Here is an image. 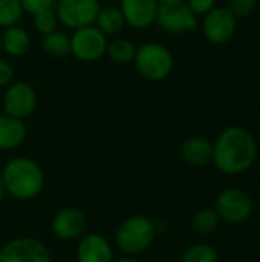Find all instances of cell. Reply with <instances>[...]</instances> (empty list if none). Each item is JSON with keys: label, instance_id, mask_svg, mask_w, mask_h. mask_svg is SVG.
Wrapping results in <instances>:
<instances>
[{"label": "cell", "instance_id": "1", "mask_svg": "<svg viewBox=\"0 0 260 262\" xmlns=\"http://www.w3.org/2000/svg\"><path fill=\"white\" fill-rule=\"evenodd\" d=\"M257 150V141L248 129L228 126L213 141L211 163L225 175H239L254 166Z\"/></svg>", "mask_w": 260, "mask_h": 262}, {"label": "cell", "instance_id": "2", "mask_svg": "<svg viewBox=\"0 0 260 262\" xmlns=\"http://www.w3.org/2000/svg\"><path fill=\"white\" fill-rule=\"evenodd\" d=\"M0 173L6 195L17 201H32L44 189V172L41 166L29 157L9 158Z\"/></svg>", "mask_w": 260, "mask_h": 262}, {"label": "cell", "instance_id": "3", "mask_svg": "<svg viewBox=\"0 0 260 262\" xmlns=\"http://www.w3.org/2000/svg\"><path fill=\"white\" fill-rule=\"evenodd\" d=\"M158 235V224L146 215H132L121 221L115 232V246L124 256H139L147 252Z\"/></svg>", "mask_w": 260, "mask_h": 262}, {"label": "cell", "instance_id": "4", "mask_svg": "<svg viewBox=\"0 0 260 262\" xmlns=\"http://www.w3.org/2000/svg\"><path fill=\"white\" fill-rule=\"evenodd\" d=\"M133 64L138 74L149 81H162L173 71L172 52L158 41H147L136 48Z\"/></svg>", "mask_w": 260, "mask_h": 262}, {"label": "cell", "instance_id": "5", "mask_svg": "<svg viewBox=\"0 0 260 262\" xmlns=\"http://www.w3.org/2000/svg\"><path fill=\"white\" fill-rule=\"evenodd\" d=\"M213 209L216 210L221 221L228 224H242L251 218L254 203L251 196L242 189L230 187L216 196Z\"/></svg>", "mask_w": 260, "mask_h": 262}, {"label": "cell", "instance_id": "6", "mask_svg": "<svg viewBox=\"0 0 260 262\" xmlns=\"http://www.w3.org/2000/svg\"><path fill=\"white\" fill-rule=\"evenodd\" d=\"M0 262H52V255L38 238L17 236L0 249Z\"/></svg>", "mask_w": 260, "mask_h": 262}, {"label": "cell", "instance_id": "7", "mask_svg": "<svg viewBox=\"0 0 260 262\" xmlns=\"http://www.w3.org/2000/svg\"><path fill=\"white\" fill-rule=\"evenodd\" d=\"M107 43V37L95 25L80 28L70 35V54L80 61L93 63L106 54Z\"/></svg>", "mask_w": 260, "mask_h": 262}, {"label": "cell", "instance_id": "8", "mask_svg": "<svg viewBox=\"0 0 260 262\" xmlns=\"http://www.w3.org/2000/svg\"><path fill=\"white\" fill-rule=\"evenodd\" d=\"M100 9V0H58L55 14L60 23L75 31L95 25Z\"/></svg>", "mask_w": 260, "mask_h": 262}, {"label": "cell", "instance_id": "9", "mask_svg": "<svg viewBox=\"0 0 260 262\" xmlns=\"http://www.w3.org/2000/svg\"><path fill=\"white\" fill-rule=\"evenodd\" d=\"M2 104L3 114L25 121L37 107V92L26 81H12L5 88Z\"/></svg>", "mask_w": 260, "mask_h": 262}, {"label": "cell", "instance_id": "10", "mask_svg": "<svg viewBox=\"0 0 260 262\" xmlns=\"http://www.w3.org/2000/svg\"><path fill=\"white\" fill-rule=\"evenodd\" d=\"M238 29V18L228 6H215L204 15L202 34L211 45H225Z\"/></svg>", "mask_w": 260, "mask_h": 262}, {"label": "cell", "instance_id": "11", "mask_svg": "<svg viewBox=\"0 0 260 262\" xmlns=\"http://www.w3.org/2000/svg\"><path fill=\"white\" fill-rule=\"evenodd\" d=\"M162 31L170 34L190 32L198 28V15L187 6L185 2L175 5H159L156 21Z\"/></svg>", "mask_w": 260, "mask_h": 262}, {"label": "cell", "instance_id": "12", "mask_svg": "<svg viewBox=\"0 0 260 262\" xmlns=\"http://www.w3.org/2000/svg\"><path fill=\"white\" fill-rule=\"evenodd\" d=\"M87 227V218L83 210L77 207H63L60 209L52 221H51V232L60 241H78Z\"/></svg>", "mask_w": 260, "mask_h": 262}, {"label": "cell", "instance_id": "13", "mask_svg": "<svg viewBox=\"0 0 260 262\" xmlns=\"http://www.w3.org/2000/svg\"><path fill=\"white\" fill-rule=\"evenodd\" d=\"M77 262H112L113 247L110 241L101 233H84L77 241Z\"/></svg>", "mask_w": 260, "mask_h": 262}, {"label": "cell", "instance_id": "14", "mask_svg": "<svg viewBox=\"0 0 260 262\" xmlns=\"http://www.w3.org/2000/svg\"><path fill=\"white\" fill-rule=\"evenodd\" d=\"M126 25L133 29H147L156 21L159 5L156 0H120Z\"/></svg>", "mask_w": 260, "mask_h": 262}, {"label": "cell", "instance_id": "15", "mask_svg": "<svg viewBox=\"0 0 260 262\" xmlns=\"http://www.w3.org/2000/svg\"><path fill=\"white\" fill-rule=\"evenodd\" d=\"M181 157L193 167H204L213 160V141L205 137H188L181 146Z\"/></svg>", "mask_w": 260, "mask_h": 262}, {"label": "cell", "instance_id": "16", "mask_svg": "<svg viewBox=\"0 0 260 262\" xmlns=\"http://www.w3.org/2000/svg\"><path fill=\"white\" fill-rule=\"evenodd\" d=\"M28 137V129L23 120H17L6 114H0V152L18 149Z\"/></svg>", "mask_w": 260, "mask_h": 262}, {"label": "cell", "instance_id": "17", "mask_svg": "<svg viewBox=\"0 0 260 262\" xmlns=\"http://www.w3.org/2000/svg\"><path fill=\"white\" fill-rule=\"evenodd\" d=\"M31 48V35L29 32L18 26L5 28L2 32V51H5L11 57H21Z\"/></svg>", "mask_w": 260, "mask_h": 262}, {"label": "cell", "instance_id": "18", "mask_svg": "<svg viewBox=\"0 0 260 262\" xmlns=\"http://www.w3.org/2000/svg\"><path fill=\"white\" fill-rule=\"evenodd\" d=\"M95 26L107 37V35H118L124 26H126V20L124 15L120 9V6H104L100 9L97 20H95Z\"/></svg>", "mask_w": 260, "mask_h": 262}, {"label": "cell", "instance_id": "19", "mask_svg": "<svg viewBox=\"0 0 260 262\" xmlns=\"http://www.w3.org/2000/svg\"><path fill=\"white\" fill-rule=\"evenodd\" d=\"M41 49L51 57H64L70 54V35L58 29L46 34L41 38Z\"/></svg>", "mask_w": 260, "mask_h": 262}, {"label": "cell", "instance_id": "20", "mask_svg": "<svg viewBox=\"0 0 260 262\" xmlns=\"http://www.w3.org/2000/svg\"><path fill=\"white\" fill-rule=\"evenodd\" d=\"M106 54L116 64H130L135 60L136 46L133 41L127 38H115L110 43H107Z\"/></svg>", "mask_w": 260, "mask_h": 262}, {"label": "cell", "instance_id": "21", "mask_svg": "<svg viewBox=\"0 0 260 262\" xmlns=\"http://www.w3.org/2000/svg\"><path fill=\"white\" fill-rule=\"evenodd\" d=\"M221 224V218L218 216L216 210L213 207H204L199 209L193 218H192V229L198 235H211L213 232L218 230Z\"/></svg>", "mask_w": 260, "mask_h": 262}, {"label": "cell", "instance_id": "22", "mask_svg": "<svg viewBox=\"0 0 260 262\" xmlns=\"http://www.w3.org/2000/svg\"><path fill=\"white\" fill-rule=\"evenodd\" d=\"M181 262H218V252L210 244L198 243L185 249Z\"/></svg>", "mask_w": 260, "mask_h": 262}, {"label": "cell", "instance_id": "23", "mask_svg": "<svg viewBox=\"0 0 260 262\" xmlns=\"http://www.w3.org/2000/svg\"><path fill=\"white\" fill-rule=\"evenodd\" d=\"M20 0H0V28H9L20 21L23 17Z\"/></svg>", "mask_w": 260, "mask_h": 262}, {"label": "cell", "instance_id": "24", "mask_svg": "<svg viewBox=\"0 0 260 262\" xmlns=\"http://www.w3.org/2000/svg\"><path fill=\"white\" fill-rule=\"evenodd\" d=\"M32 17H34V28L41 35H46V34H51V32L57 31V26L60 23L58 17H57L55 11L52 8L44 9L41 12H37Z\"/></svg>", "mask_w": 260, "mask_h": 262}, {"label": "cell", "instance_id": "25", "mask_svg": "<svg viewBox=\"0 0 260 262\" xmlns=\"http://www.w3.org/2000/svg\"><path fill=\"white\" fill-rule=\"evenodd\" d=\"M257 0H230L228 9L234 14L236 18H245L256 11Z\"/></svg>", "mask_w": 260, "mask_h": 262}, {"label": "cell", "instance_id": "26", "mask_svg": "<svg viewBox=\"0 0 260 262\" xmlns=\"http://www.w3.org/2000/svg\"><path fill=\"white\" fill-rule=\"evenodd\" d=\"M20 3H21V8L25 12L34 15L44 9H51L54 6L55 0H20Z\"/></svg>", "mask_w": 260, "mask_h": 262}, {"label": "cell", "instance_id": "27", "mask_svg": "<svg viewBox=\"0 0 260 262\" xmlns=\"http://www.w3.org/2000/svg\"><path fill=\"white\" fill-rule=\"evenodd\" d=\"M187 6L198 15L204 17L208 11H211L215 6H218V0H185Z\"/></svg>", "mask_w": 260, "mask_h": 262}, {"label": "cell", "instance_id": "28", "mask_svg": "<svg viewBox=\"0 0 260 262\" xmlns=\"http://www.w3.org/2000/svg\"><path fill=\"white\" fill-rule=\"evenodd\" d=\"M14 66L8 60L0 58V89L8 88L14 81Z\"/></svg>", "mask_w": 260, "mask_h": 262}, {"label": "cell", "instance_id": "29", "mask_svg": "<svg viewBox=\"0 0 260 262\" xmlns=\"http://www.w3.org/2000/svg\"><path fill=\"white\" fill-rule=\"evenodd\" d=\"M112 262H141L136 256H121V258H116V259H113Z\"/></svg>", "mask_w": 260, "mask_h": 262}, {"label": "cell", "instance_id": "30", "mask_svg": "<svg viewBox=\"0 0 260 262\" xmlns=\"http://www.w3.org/2000/svg\"><path fill=\"white\" fill-rule=\"evenodd\" d=\"M5 198H6V190H5V184H3L2 173H0V204L5 201Z\"/></svg>", "mask_w": 260, "mask_h": 262}, {"label": "cell", "instance_id": "31", "mask_svg": "<svg viewBox=\"0 0 260 262\" xmlns=\"http://www.w3.org/2000/svg\"><path fill=\"white\" fill-rule=\"evenodd\" d=\"M158 5H175V3H182L185 0H156Z\"/></svg>", "mask_w": 260, "mask_h": 262}, {"label": "cell", "instance_id": "32", "mask_svg": "<svg viewBox=\"0 0 260 262\" xmlns=\"http://www.w3.org/2000/svg\"><path fill=\"white\" fill-rule=\"evenodd\" d=\"M0 52H2V32H0Z\"/></svg>", "mask_w": 260, "mask_h": 262}]
</instances>
